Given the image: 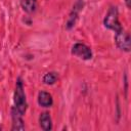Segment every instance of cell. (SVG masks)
I'll return each mask as SVG.
<instances>
[{
  "label": "cell",
  "mask_w": 131,
  "mask_h": 131,
  "mask_svg": "<svg viewBox=\"0 0 131 131\" xmlns=\"http://www.w3.org/2000/svg\"><path fill=\"white\" fill-rule=\"evenodd\" d=\"M38 104L42 107H50L53 104L52 95L46 91H40L38 93Z\"/></svg>",
  "instance_id": "obj_8"
},
{
  "label": "cell",
  "mask_w": 131,
  "mask_h": 131,
  "mask_svg": "<svg viewBox=\"0 0 131 131\" xmlns=\"http://www.w3.org/2000/svg\"><path fill=\"white\" fill-rule=\"evenodd\" d=\"M39 125L42 130L50 131L52 129V119L48 112H43L39 117Z\"/></svg>",
  "instance_id": "obj_7"
},
{
  "label": "cell",
  "mask_w": 131,
  "mask_h": 131,
  "mask_svg": "<svg viewBox=\"0 0 131 131\" xmlns=\"http://www.w3.org/2000/svg\"><path fill=\"white\" fill-rule=\"evenodd\" d=\"M71 52L73 55L84 59V60H89L92 58V50L89 46H87L84 43L81 42H77L72 46Z\"/></svg>",
  "instance_id": "obj_4"
},
{
  "label": "cell",
  "mask_w": 131,
  "mask_h": 131,
  "mask_svg": "<svg viewBox=\"0 0 131 131\" xmlns=\"http://www.w3.org/2000/svg\"><path fill=\"white\" fill-rule=\"evenodd\" d=\"M1 129H2V127H1V126H0V130H1Z\"/></svg>",
  "instance_id": "obj_12"
},
{
  "label": "cell",
  "mask_w": 131,
  "mask_h": 131,
  "mask_svg": "<svg viewBox=\"0 0 131 131\" xmlns=\"http://www.w3.org/2000/svg\"><path fill=\"white\" fill-rule=\"evenodd\" d=\"M82 9H83V0H77L73 6L72 11L69 14L68 19H67V23H66V29L67 30H71L72 28H74V26L77 23L78 16H79V12Z\"/></svg>",
  "instance_id": "obj_5"
},
{
  "label": "cell",
  "mask_w": 131,
  "mask_h": 131,
  "mask_svg": "<svg viewBox=\"0 0 131 131\" xmlns=\"http://www.w3.org/2000/svg\"><path fill=\"white\" fill-rule=\"evenodd\" d=\"M24 115L17 112L13 106L11 108V120H12V127L11 130H25V123L23 119Z\"/></svg>",
  "instance_id": "obj_6"
},
{
  "label": "cell",
  "mask_w": 131,
  "mask_h": 131,
  "mask_svg": "<svg viewBox=\"0 0 131 131\" xmlns=\"http://www.w3.org/2000/svg\"><path fill=\"white\" fill-rule=\"evenodd\" d=\"M58 80V75L55 72H48L43 76V83L46 85H53Z\"/></svg>",
  "instance_id": "obj_10"
},
{
  "label": "cell",
  "mask_w": 131,
  "mask_h": 131,
  "mask_svg": "<svg viewBox=\"0 0 131 131\" xmlns=\"http://www.w3.org/2000/svg\"><path fill=\"white\" fill-rule=\"evenodd\" d=\"M20 6L23 10L29 14L34 13L37 10L38 7V2L37 0H21L20 1Z\"/></svg>",
  "instance_id": "obj_9"
},
{
  "label": "cell",
  "mask_w": 131,
  "mask_h": 131,
  "mask_svg": "<svg viewBox=\"0 0 131 131\" xmlns=\"http://www.w3.org/2000/svg\"><path fill=\"white\" fill-rule=\"evenodd\" d=\"M115 43L117 45V47L125 52H129L130 48H131V39H130V34L125 31L124 29H122L119 32L115 33V37H114Z\"/></svg>",
  "instance_id": "obj_3"
},
{
  "label": "cell",
  "mask_w": 131,
  "mask_h": 131,
  "mask_svg": "<svg viewBox=\"0 0 131 131\" xmlns=\"http://www.w3.org/2000/svg\"><path fill=\"white\" fill-rule=\"evenodd\" d=\"M13 102L14 105L13 107L19 112L21 115L26 114V111L28 108V102L26 98V93L24 90V83L20 77L16 79L15 82V89H14V94H13Z\"/></svg>",
  "instance_id": "obj_1"
},
{
  "label": "cell",
  "mask_w": 131,
  "mask_h": 131,
  "mask_svg": "<svg viewBox=\"0 0 131 131\" xmlns=\"http://www.w3.org/2000/svg\"><path fill=\"white\" fill-rule=\"evenodd\" d=\"M125 3H126V6L128 8H130V6H131V0H125Z\"/></svg>",
  "instance_id": "obj_11"
},
{
  "label": "cell",
  "mask_w": 131,
  "mask_h": 131,
  "mask_svg": "<svg viewBox=\"0 0 131 131\" xmlns=\"http://www.w3.org/2000/svg\"><path fill=\"white\" fill-rule=\"evenodd\" d=\"M103 26L108 29L116 32H119L123 29L120 20H119V11L117 6H111L103 18Z\"/></svg>",
  "instance_id": "obj_2"
}]
</instances>
